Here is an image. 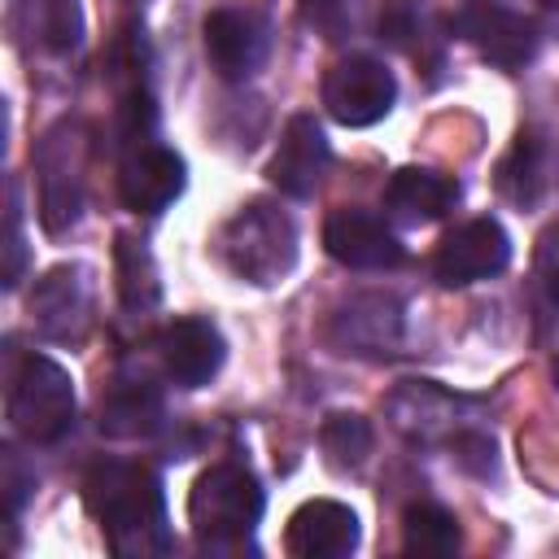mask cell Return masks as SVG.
Returning <instances> with one entry per match:
<instances>
[{
    "mask_svg": "<svg viewBox=\"0 0 559 559\" xmlns=\"http://www.w3.org/2000/svg\"><path fill=\"white\" fill-rule=\"evenodd\" d=\"M83 502L100 520L118 555H162L170 546L162 480L148 467L100 459L83 480Z\"/></svg>",
    "mask_w": 559,
    "mask_h": 559,
    "instance_id": "obj_1",
    "label": "cell"
},
{
    "mask_svg": "<svg viewBox=\"0 0 559 559\" xmlns=\"http://www.w3.org/2000/svg\"><path fill=\"white\" fill-rule=\"evenodd\" d=\"M262 515V489L240 463H214L188 493V524L205 550H236Z\"/></svg>",
    "mask_w": 559,
    "mask_h": 559,
    "instance_id": "obj_2",
    "label": "cell"
},
{
    "mask_svg": "<svg viewBox=\"0 0 559 559\" xmlns=\"http://www.w3.org/2000/svg\"><path fill=\"white\" fill-rule=\"evenodd\" d=\"M218 258L227 262L231 275H240L249 284H275L297 262V227L284 210H275L266 201H249L223 223Z\"/></svg>",
    "mask_w": 559,
    "mask_h": 559,
    "instance_id": "obj_3",
    "label": "cell"
},
{
    "mask_svg": "<svg viewBox=\"0 0 559 559\" xmlns=\"http://www.w3.org/2000/svg\"><path fill=\"white\" fill-rule=\"evenodd\" d=\"M9 424L35 445L66 437L74 424L70 371L44 354H26L9 380Z\"/></svg>",
    "mask_w": 559,
    "mask_h": 559,
    "instance_id": "obj_4",
    "label": "cell"
},
{
    "mask_svg": "<svg viewBox=\"0 0 559 559\" xmlns=\"http://www.w3.org/2000/svg\"><path fill=\"white\" fill-rule=\"evenodd\" d=\"M397 96V79L384 61L376 57H341L328 74H323V105L341 127H371L393 109Z\"/></svg>",
    "mask_w": 559,
    "mask_h": 559,
    "instance_id": "obj_5",
    "label": "cell"
},
{
    "mask_svg": "<svg viewBox=\"0 0 559 559\" xmlns=\"http://www.w3.org/2000/svg\"><path fill=\"white\" fill-rule=\"evenodd\" d=\"M35 170H39V218L44 227L57 236L79 218L83 205V135L70 122H57L35 153Z\"/></svg>",
    "mask_w": 559,
    "mask_h": 559,
    "instance_id": "obj_6",
    "label": "cell"
},
{
    "mask_svg": "<svg viewBox=\"0 0 559 559\" xmlns=\"http://www.w3.org/2000/svg\"><path fill=\"white\" fill-rule=\"evenodd\" d=\"M507 262H511V240H507L502 223H493V218H467V223H459L437 245L432 271H437V280L445 288H463V284H476V280L498 275Z\"/></svg>",
    "mask_w": 559,
    "mask_h": 559,
    "instance_id": "obj_7",
    "label": "cell"
},
{
    "mask_svg": "<svg viewBox=\"0 0 559 559\" xmlns=\"http://www.w3.org/2000/svg\"><path fill=\"white\" fill-rule=\"evenodd\" d=\"M328 336L341 354H362V358L393 354L402 341V306L389 293H354L332 310Z\"/></svg>",
    "mask_w": 559,
    "mask_h": 559,
    "instance_id": "obj_8",
    "label": "cell"
},
{
    "mask_svg": "<svg viewBox=\"0 0 559 559\" xmlns=\"http://www.w3.org/2000/svg\"><path fill=\"white\" fill-rule=\"evenodd\" d=\"M454 26H459V35H463L485 61H493V66H502V70L524 66V61L533 57V48H537L533 22L520 17V13H511V9H502V4H493V0H472V4H463L459 17H454Z\"/></svg>",
    "mask_w": 559,
    "mask_h": 559,
    "instance_id": "obj_9",
    "label": "cell"
},
{
    "mask_svg": "<svg viewBox=\"0 0 559 559\" xmlns=\"http://www.w3.org/2000/svg\"><path fill=\"white\" fill-rule=\"evenodd\" d=\"M323 245L341 266H354V271H384V266H397L406 253L402 240L384 227V218L358 205H341L328 214Z\"/></svg>",
    "mask_w": 559,
    "mask_h": 559,
    "instance_id": "obj_10",
    "label": "cell"
},
{
    "mask_svg": "<svg viewBox=\"0 0 559 559\" xmlns=\"http://www.w3.org/2000/svg\"><path fill=\"white\" fill-rule=\"evenodd\" d=\"M284 546L293 559H341L358 546V515L336 498H310L288 515Z\"/></svg>",
    "mask_w": 559,
    "mask_h": 559,
    "instance_id": "obj_11",
    "label": "cell"
},
{
    "mask_svg": "<svg viewBox=\"0 0 559 559\" xmlns=\"http://www.w3.org/2000/svg\"><path fill=\"white\" fill-rule=\"evenodd\" d=\"M328 140L319 131V122L310 114H293L280 131V144H275V157L266 166L271 183L288 197H310L319 188V179L328 175Z\"/></svg>",
    "mask_w": 559,
    "mask_h": 559,
    "instance_id": "obj_12",
    "label": "cell"
},
{
    "mask_svg": "<svg viewBox=\"0 0 559 559\" xmlns=\"http://www.w3.org/2000/svg\"><path fill=\"white\" fill-rule=\"evenodd\" d=\"M183 192V157L162 144H140L118 170V197L135 214H162Z\"/></svg>",
    "mask_w": 559,
    "mask_h": 559,
    "instance_id": "obj_13",
    "label": "cell"
},
{
    "mask_svg": "<svg viewBox=\"0 0 559 559\" xmlns=\"http://www.w3.org/2000/svg\"><path fill=\"white\" fill-rule=\"evenodd\" d=\"M157 354L179 389H201L223 367V336L210 319H175L162 328Z\"/></svg>",
    "mask_w": 559,
    "mask_h": 559,
    "instance_id": "obj_14",
    "label": "cell"
},
{
    "mask_svg": "<svg viewBox=\"0 0 559 559\" xmlns=\"http://www.w3.org/2000/svg\"><path fill=\"white\" fill-rule=\"evenodd\" d=\"M205 52L223 79H249L266 57V26L249 9H214L205 17Z\"/></svg>",
    "mask_w": 559,
    "mask_h": 559,
    "instance_id": "obj_15",
    "label": "cell"
},
{
    "mask_svg": "<svg viewBox=\"0 0 559 559\" xmlns=\"http://www.w3.org/2000/svg\"><path fill=\"white\" fill-rule=\"evenodd\" d=\"M87 310H92V288H87V271L83 266H52L31 293L35 328L44 336H52V341L83 336Z\"/></svg>",
    "mask_w": 559,
    "mask_h": 559,
    "instance_id": "obj_16",
    "label": "cell"
},
{
    "mask_svg": "<svg viewBox=\"0 0 559 559\" xmlns=\"http://www.w3.org/2000/svg\"><path fill=\"white\" fill-rule=\"evenodd\" d=\"M459 201V183L441 170H424V166H402L393 170L389 188H384V205L397 223H437L454 210Z\"/></svg>",
    "mask_w": 559,
    "mask_h": 559,
    "instance_id": "obj_17",
    "label": "cell"
},
{
    "mask_svg": "<svg viewBox=\"0 0 559 559\" xmlns=\"http://www.w3.org/2000/svg\"><path fill=\"white\" fill-rule=\"evenodd\" d=\"M96 424L105 437H118V441L144 437L162 424V393L148 380H114L100 397Z\"/></svg>",
    "mask_w": 559,
    "mask_h": 559,
    "instance_id": "obj_18",
    "label": "cell"
},
{
    "mask_svg": "<svg viewBox=\"0 0 559 559\" xmlns=\"http://www.w3.org/2000/svg\"><path fill=\"white\" fill-rule=\"evenodd\" d=\"M546 188V148L533 131H520L507 157L498 162V192L515 205H533Z\"/></svg>",
    "mask_w": 559,
    "mask_h": 559,
    "instance_id": "obj_19",
    "label": "cell"
},
{
    "mask_svg": "<svg viewBox=\"0 0 559 559\" xmlns=\"http://www.w3.org/2000/svg\"><path fill=\"white\" fill-rule=\"evenodd\" d=\"M114 275H118V297L127 310H148L162 297V280H157V262L144 249V240L135 236H118L114 240Z\"/></svg>",
    "mask_w": 559,
    "mask_h": 559,
    "instance_id": "obj_20",
    "label": "cell"
},
{
    "mask_svg": "<svg viewBox=\"0 0 559 559\" xmlns=\"http://www.w3.org/2000/svg\"><path fill=\"white\" fill-rule=\"evenodd\" d=\"M402 546H406V555H424V559L454 555L459 550V520L437 502H415L402 515Z\"/></svg>",
    "mask_w": 559,
    "mask_h": 559,
    "instance_id": "obj_21",
    "label": "cell"
},
{
    "mask_svg": "<svg viewBox=\"0 0 559 559\" xmlns=\"http://www.w3.org/2000/svg\"><path fill=\"white\" fill-rule=\"evenodd\" d=\"M319 445L332 467H358L371 454V424L354 411H332L319 428Z\"/></svg>",
    "mask_w": 559,
    "mask_h": 559,
    "instance_id": "obj_22",
    "label": "cell"
},
{
    "mask_svg": "<svg viewBox=\"0 0 559 559\" xmlns=\"http://www.w3.org/2000/svg\"><path fill=\"white\" fill-rule=\"evenodd\" d=\"M26 17H31V35L52 48V52H66L79 44L83 35V17H79V0H31L26 4Z\"/></svg>",
    "mask_w": 559,
    "mask_h": 559,
    "instance_id": "obj_23",
    "label": "cell"
},
{
    "mask_svg": "<svg viewBox=\"0 0 559 559\" xmlns=\"http://www.w3.org/2000/svg\"><path fill=\"white\" fill-rule=\"evenodd\" d=\"M450 450L459 459V467H467L472 476H489L493 472V437L476 432V428H463L450 437Z\"/></svg>",
    "mask_w": 559,
    "mask_h": 559,
    "instance_id": "obj_24",
    "label": "cell"
},
{
    "mask_svg": "<svg viewBox=\"0 0 559 559\" xmlns=\"http://www.w3.org/2000/svg\"><path fill=\"white\" fill-rule=\"evenodd\" d=\"M533 271H537V284H542L546 301L559 310V227H546V231L537 236Z\"/></svg>",
    "mask_w": 559,
    "mask_h": 559,
    "instance_id": "obj_25",
    "label": "cell"
},
{
    "mask_svg": "<svg viewBox=\"0 0 559 559\" xmlns=\"http://www.w3.org/2000/svg\"><path fill=\"white\" fill-rule=\"evenodd\" d=\"M4 288H13L22 280V266H26V245H22V227H17V192H9V227H4Z\"/></svg>",
    "mask_w": 559,
    "mask_h": 559,
    "instance_id": "obj_26",
    "label": "cell"
},
{
    "mask_svg": "<svg viewBox=\"0 0 559 559\" xmlns=\"http://www.w3.org/2000/svg\"><path fill=\"white\" fill-rule=\"evenodd\" d=\"M306 4H336V0H306Z\"/></svg>",
    "mask_w": 559,
    "mask_h": 559,
    "instance_id": "obj_27",
    "label": "cell"
},
{
    "mask_svg": "<svg viewBox=\"0 0 559 559\" xmlns=\"http://www.w3.org/2000/svg\"><path fill=\"white\" fill-rule=\"evenodd\" d=\"M555 384H559V362H555Z\"/></svg>",
    "mask_w": 559,
    "mask_h": 559,
    "instance_id": "obj_28",
    "label": "cell"
}]
</instances>
